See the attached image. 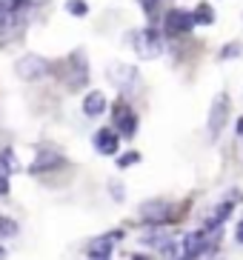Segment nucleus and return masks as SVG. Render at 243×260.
<instances>
[{
	"instance_id": "1",
	"label": "nucleus",
	"mask_w": 243,
	"mask_h": 260,
	"mask_svg": "<svg viewBox=\"0 0 243 260\" xmlns=\"http://www.w3.org/2000/svg\"><path fill=\"white\" fill-rule=\"evenodd\" d=\"M15 69H17V77H23V80H40V77L52 72V63L40 57V54H23V57H17Z\"/></svg>"
},
{
	"instance_id": "2",
	"label": "nucleus",
	"mask_w": 243,
	"mask_h": 260,
	"mask_svg": "<svg viewBox=\"0 0 243 260\" xmlns=\"http://www.w3.org/2000/svg\"><path fill=\"white\" fill-rule=\"evenodd\" d=\"M140 220L149 223V226H163V223L172 220V203L166 200H146L140 206Z\"/></svg>"
},
{
	"instance_id": "3",
	"label": "nucleus",
	"mask_w": 243,
	"mask_h": 260,
	"mask_svg": "<svg viewBox=\"0 0 243 260\" xmlns=\"http://www.w3.org/2000/svg\"><path fill=\"white\" fill-rule=\"evenodd\" d=\"M226 117H229V94L221 92L218 98L212 100V112H209V120H206V126H209V135L212 138H218L223 132V126H226Z\"/></svg>"
},
{
	"instance_id": "4",
	"label": "nucleus",
	"mask_w": 243,
	"mask_h": 260,
	"mask_svg": "<svg viewBox=\"0 0 243 260\" xmlns=\"http://www.w3.org/2000/svg\"><path fill=\"white\" fill-rule=\"evenodd\" d=\"M195 29V17H192V12H186V9H172L166 15V31L169 35H186V31Z\"/></svg>"
},
{
	"instance_id": "5",
	"label": "nucleus",
	"mask_w": 243,
	"mask_h": 260,
	"mask_svg": "<svg viewBox=\"0 0 243 260\" xmlns=\"http://www.w3.org/2000/svg\"><path fill=\"white\" fill-rule=\"evenodd\" d=\"M114 126H117V132H120L123 138H132L137 132V115L132 112L129 106H117V115H114Z\"/></svg>"
},
{
	"instance_id": "6",
	"label": "nucleus",
	"mask_w": 243,
	"mask_h": 260,
	"mask_svg": "<svg viewBox=\"0 0 243 260\" xmlns=\"http://www.w3.org/2000/svg\"><path fill=\"white\" fill-rule=\"evenodd\" d=\"M95 149H98L100 154H117V146H120V138H117V132L112 129H100L95 132Z\"/></svg>"
},
{
	"instance_id": "7",
	"label": "nucleus",
	"mask_w": 243,
	"mask_h": 260,
	"mask_svg": "<svg viewBox=\"0 0 243 260\" xmlns=\"http://www.w3.org/2000/svg\"><path fill=\"white\" fill-rule=\"evenodd\" d=\"M106 106H109V100L103 92H98V89L86 92V98H83V115L86 117H100L106 112Z\"/></svg>"
},
{
	"instance_id": "8",
	"label": "nucleus",
	"mask_w": 243,
	"mask_h": 260,
	"mask_svg": "<svg viewBox=\"0 0 243 260\" xmlns=\"http://www.w3.org/2000/svg\"><path fill=\"white\" fill-rule=\"evenodd\" d=\"M114 237H120V232H112V235L106 237H98V240H92L89 243V257L92 260H109V254H112V240Z\"/></svg>"
},
{
	"instance_id": "9",
	"label": "nucleus",
	"mask_w": 243,
	"mask_h": 260,
	"mask_svg": "<svg viewBox=\"0 0 243 260\" xmlns=\"http://www.w3.org/2000/svg\"><path fill=\"white\" fill-rule=\"evenodd\" d=\"M206 249H209V243H206V232L186 235V240H183V252H186V260H192V257H198V254H203Z\"/></svg>"
},
{
	"instance_id": "10",
	"label": "nucleus",
	"mask_w": 243,
	"mask_h": 260,
	"mask_svg": "<svg viewBox=\"0 0 243 260\" xmlns=\"http://www.w3.org/2000/svg\"><path fill=\"white\" fill-rule=\"evenodd\" d=\"M137 52L143 54V57H158L160 54V38L155 29H146L143 35H140V46H137Z\"/></svg>"
},
{
	"instance_id": "11",
	"label": "nucleus",
	"mask_w": 243,
	"mask_h": 260,
	"mask_svg": "<svg viewBox=\"0 0 243 260\" xmlns=\"http://www.w3.org/2000/svg\"><path fill=\"white\" fill-rule=\"evenodd\" d=\"M109 77H112L120 89H126V83H135L137 80V72H135V66H112V69H109Z\"/></svg>"
},
{
	"instance_id": "12",
	"label": "nucleus",
	"mask_w": 243,
	"mask_h": 260,
	"mask_svg": "<svg viewBox=\"0 0 243 260\" xmlns=\"http://www.w3.org/2000/svg\"><path fill=\"white\" fill-rule=\"evenodd\" d=\"M54 166H60V154H54V152H43L38 157V160L32 163V175H40V172H49V169H54Z\"/></svg>"
},
{
	"instance_id": "13",
	"label": "nucleus",
	"mask_w": 243,
	"mask_h": 260,
	"mask_svg": "<svg viewBox=\"0 0 243 260\" xmlns=\"http://www.w3.org/2000/svg\"><path fill=\"white\" fill-rule=\"evenodd\" d=\"M192 17H195V23H200V26H212L215 23V9L209 6V3H200V6L192 12Z\"/></svg>"
},
{
	"instance_id": "14",
	"label": "nucleus",
	"mask_w": 243,
	"mask_h": 260,
	"mask_svg": "<svg viewBox=\"0 0 243 260\" xmlns=\"http://www.w3.org/2000/svg\"><path fill=\"white\" fill-rule=\"evenodd\" d=\"M66 12H69V15H75V17H83L86 12H89V3H86V0H69Z\"/></svg>"
},
{
	"instance_id": "15",
	"label": "nucleus",
	"mask_w": 243,
	"mask_h": 260,
	"mask_svg": "<svg viewBox=\"0 0 243 260\" xmlns=\"http://www.w3.org/2000/svg\"><path fill=\"white\" fill-rule=\"evenodd\" d=\"M12 235H17V223L6 214H0V237H12Z\"/></svg>"
},
{
	"instance_id": "16",
	"label": "nucleus",
	"mask_w": 243,
	"mask_h": 260,
	"mask_svg": "<svg viewBox=\"0 0 243 260\" xmlns=\"http://www.w3.org/2000/svg\"><path fill=\"white\" fill-rule=\"evenodd\" d=\"M137 160H140V154H137V152H126V154H120V157H117V169L135 166Z\"/></svg>"
},
{
	"instance_id": "17",
	"label": "nucleus",
	"mask_w": 243,
	"mask_h": 260,
	"mask_svg": "<svg viewBox=\"0 0 243 260\" xmlns=\"http://www.w3.org/2000/svg\"><path fill=\"white\" fill-rule=\"evenodd\" d=\"M237 54H243V46H240V43H229V46L221 52V57H223V60H229V57H237Z\"/></svg>"
},
{
	"instance_id": "18",
	"label": "nucleus",
	"mask_w": 243,
	"mask_h": 260,
	"mask_svg": "<svg viewBox=\"0 0 243 260\" xmlns=\"http://www.w3.org/2000/svg\"><path fill=\"white\" fill-rule=\"evenodd\" d=\"M0 166H3V169L15 166V152H9V149H6V152L0 154Z\"/></svg>"
},
{
	"instance_id": "19",
	"label": "nucleus",
	"mask_w": 243,
	"mask_h": 260,
	"mask_svg": "<svg viewBox=\"0 0 243 260\" xmlns=\"http://www.w3.org/2000/svg\"><path fill=\"white\" fill-rule=\"evenodd\" d=\"M137 3H140V9H143V12H152V9L158 6V0H137Z\"/></svg>"
},
{
	"instance_id": "20",
	"label": "nucleus",
	"mask_w": 243,
	"mask_h": 260,
	"mask_svg": "<svg viewBox=\"0 0 243 260\" xmlns=\"http://www.w3.org/2000/svg\"><path fill=\"white\" fill-rule=\"evenodd\" d=\"M0 194H9V177L0 175Z\"/></svg>"
},
{
	"instance_id": "21",
	"label": "nucleus",
	"mask_w": 243,
	"mask_h": 260,
	"mask_svg": "<svg viewBox=\"0 0 243 260\" xmlns=\"http://www.w3.org/2000/svg\"><path fill=\"white\" fill-rule=\"evenodd\" d=\"M235 237H237V243H243V220L237 223V232H235Z\"/></svg>"
},
{
	"instance_id": "22",
	"label": "nucleus",
	"mask_w": 243,
	"mask_h": 260,
	"mask_svg": "<svg viewBox=\"0 0 243 260\" xmlns=\"http://www.w3.org/2000/svg\"><path fill=\"white\" fill-rule=\"evenodd\" d=\"M237 135H243V117L237 120Z\"/></svg>"
},
{
	"instance_id": "23",
	"label": "nucleus",
	"mask_w": 243,
	"mask_h": 260,
	"mask_svg": "<svg viewBox=\"0 0 243 260\" xmlns=\"http://www.w3.org/2000/svg\"><path fill=\"white\" fill-rule=\"evenodd\" d=\"M132 260H149V257H143V254H135V257H132Z\"/></svg>"
},
{
	"instance_id": "24",
	"label": "nucleus",
	"mask_w": 243,
	"mask_h": 260,
	"mask_svg": "<svg viewBox=\"0 0 243 260\" xmlns=\"http://www.w3.org/2000/svg\"><path fill=\"white\" fill-rule=\"evenodd\" d=\"M3 257H6V249H3V246H0V260H3Z\"/></svg>"
}]
</instances>
